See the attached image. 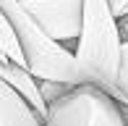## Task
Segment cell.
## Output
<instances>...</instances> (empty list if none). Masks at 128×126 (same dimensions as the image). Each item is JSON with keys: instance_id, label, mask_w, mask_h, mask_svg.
I'll return each instance as SVG.
<instances>
[{"instance_id": "obj_1", "label": "cell", "mask_w": 128, "mask_h": 126, "mask_svg": "<svg viewBox=\"0 0 128 126\" xmlns=\"http://www.w3.org/2000/svg\"><path fill=\"white\" fill-rule=\"evenodd\" d=\"M76 63L86 84L104 89L112 100L128 108V92L120 84V60L123 39L118 32V19L112 16L107 0H84L81 8V32L73 47Z\"/></svg>"}, {"instance_id": "obj_9", "label": "cell", "mask_w": 128, "mask_h": 126, "mask_svg": "<svg viewBox=\"0 0 128 126\" xmlns=\"http://www.w3.org/2000/svg\"><path fill=\"white\" fill-rule=\"evenodd\" d=\"M107 5H110L115 19H120V16L126 13V8H128V0H107Z\"/></svg>"}, {"instance_id": "obj_3", "label": "cell", "mask_w": 128, "mask_h": 126, "mask_svg": "<svg viewBox=\"0 0 128 126\" xmlns=\"http://www.w3.org/2000/svg\"><path fill=\"white\" fill-rule=\"evenodd\" d=\"M42 126H128L123 105L94 84L71 87L47 105Z\"/></svg>"}, {"instance_id": "obj_8", "label": "cell", "mask_w": 128, "mask_h": 126, "mask_svg": "<svg viewBox=\"0 0 128 126\" xmlns=\"http://www.w3.org/2000/svg\"><path fill=\"white\" fill-rule=\"evenodd\" d=\"M120 84L128 92V42H123V60H120Z\"/></svg>"}, {"instance_id": "obj_4", "label": "cell", "mask_w": 128, "mask_h": 126, "mask_svg": "<svg viewBox=\"0 0 128 126\" xmlns=\"http://www.w3.org/2000/svg\"><path fill=\"white\" fill-rule=\"evenodd\" d=\"M18 5L50 39H55L63 47L76 45L81 32L84 0H18Z\"/></svg>"}, {"instance_id": "obj_11", "label": "cell", "mask_w": 128, "mask_h": 126, "mask_svg": "<svg viewBox=\"0 0 128 126\" xmlns=\"http://www.w3.org/2000/svg\"><path fill=\"white\" fill-rule=\"evenodd\" d=\"M123 116H126V123H128V108H123Z\"/></svg>"}, {"instance_id": "obj_10", "label": "cell", "mask_w": 128, "mask_h": 126, "mask_svg": "<svg viewBox=\"0 0 128 126\" xmlns=\"http://www.w3.org/2000/svg\"><path fill=\"white\" fill-rule=\"evenodd\" d=\"M118 32H120V39H123V42H128V16L118 19Z\"/></svg>"}, {"instance_id": "obj_12", "label": "cell", "mask_w": 128, "mask_h": 126, "mask_svg": "<svg viewBox=\"0 0 128 126\" xmlns=\"http://www.w3.org/2000/svg\"><path fill=\"white\" fill-rule=\"evenodd\" d=\"M123 16H128V8H126V13H123ZM123 16H120V19H123Z\"/></svg>"}, {"instance_id": "obj_5", "label": "cell", "mask_w": 128, "mask_h": 126, "mask_svg": "<svg viewBox=\"0 0 128 126\" xmlns=\"http://www.w3.org/2000/svg\"><path fill=\"white\" fill-rule=\"evenodd\" d=\"M0 126H42L37 113L0 82Z\"/></svg>"}, {"instance_id": "obj_6", "label": "cell", "mask_w": 128, "mask_h": 126, "mask_svg": "<svg viewBox=\"0 0 128 126\" xmlns=\"http://www.w3.org/2000/svg\"><path fill=\"white\" fill-rule=\"evenodd\" d=\"M0 58L16 63V66H21V68H26L24 55H21L18 42H16V34H13V29H10V24L5 21L3 13H0Z\"/></svg>"}, {"instance_id": "obj_2", "label": "cell", "mask_w": 128, "mask_h": 126, "mask_svg": "<svg viewBox=\"0 0 128 126\" xmlns=\"http://www.w3.org/2000/svg\"><path fill=\"white\" fill-rule=\"evenodd\" d=\"M0 13L5 16V21L16 34L26 71L32 74L34 82H55V84H66V87L86 84L73 50L50 39L34 24L32 16L18 5V0H0Z\"/></svg>"}, {"instance_id": "obj_7", "label": "cell", "mask_w": 128, "mask_h": 126, "mask_svg": "<svg viewBox=\"0 0 128 126\" xmlns=\"http://www.w3.org/2000/svg\"><path fill=\"white\" fill-rule=\"evenodd\" d=\"M39 87V97H42L44 105H50V102H55L60 95H66L71 87H66V84H55V82H37Z\"/></svg>"}]
</instances>
